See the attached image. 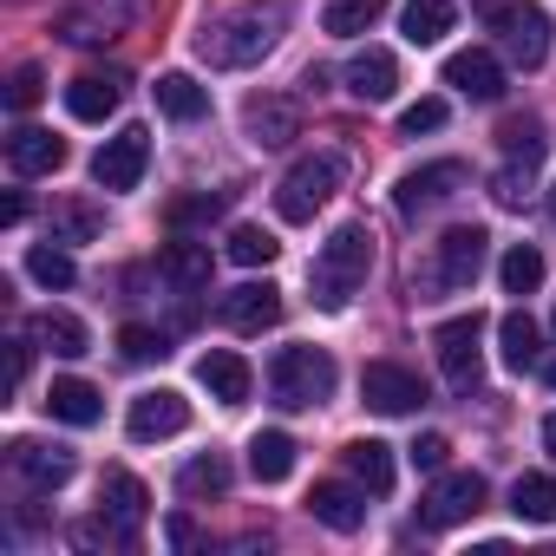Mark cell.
<instances>
[{
    "instance_id": "6da1fadb",
    "label": "cell",
    "mask_w": 556,
    "mask_h": 556,
    "mask_svg": "<svg viewBox=\"0 0 556 556\" xmlns=\"http://www.w3.org/2000/svg\"><path fill=\"white\" fill-rule=\"evenodd\" d=\"M282 8H236V14H223V21H210L203 34H197V53L210 60V66H223V73H236V66H255V60H268L275 53V40H282Z\"/></svg>"
},
{
    "instance_id": "7a4b0ae2",
    "label": "cell",
    "mask_w": 556,
    "mask_h": 556,
    "mask_svg": "<svg viewBox=\"0 0 556 556\" xmlns=\"http://www.w3.org/2000/svg\"><path fill=\"white\" fill-rule=\"evenodd\" d=\"M367 268H374V229L367 223H341L321 255H315V302L321 308H348L354 289L367 282Z\"/></svg>"
},
{
    "instance_id": "3957f363",
    "label": "cell",
    "mask_w": 556,
    "mask_h": 556,
    "mask_svg": "<svg viewBox=\"0 0 556 556\" xmlns=\"http://www.w3.org/2000/svg\"><path fill=\"white\" fill-rule=\"evenodd\" d=\"M334 361L321 354V348H282L275 354V367H268V393H275V406H289V413H302V406H328L334 400Z\"/></svg>"
},
{
    "instance_id": "277c9868",
    "label": "cell",
    "mask_w": 556,
    "mask_h": 556,
    "mask_svg": "<svg viewBox=\"0 0 556 556\" xmlns=\"http://www.w3.org/2000/svg\"><path fill=\"white\" fill-rule=\"evenodd\" d=\"M334 190H341V157L315 151V157H302L282 184H275V216L282 223H315V210H328Z\"/></svg>"
},
{
    "instance_id": "5b68a950",
    "label": "cell",
    "mask_w": 556,
    "mask_h": 556,
    "mask_svg": "<svg viewBox=\"0 0 556 556\" xmlns=\"http://www.w3.org/2000/svg\"><path fill=\"white\" fill-rule=\"evenodd\" d=\"M491 34L510 53V66H523V73H536L549 60V14L536 8V0H504V8L491 14Z\"/></svg>"
},
{
    "instance_id": "8992f818",
    "label": "cell",
    "mask_w": 556,
    "mask_h": 556,
    "mask_svg": "<svg viewBox=\"0 0 556 556\" xmlns=\"http://www.w3.org/2000/svg\"><path fill=\"white\" fill-rule=\"evenodd\" d=\"M465 184H471V177H465V164H458V157L419 164V170H406V177L393 184V210H400L406 223H419V216H432L439 203H452V197H458Z\"/></svg>"
},
{
    "instance_id": "52a82bcc",
    "label": "cell",
    "mask_w": 556,
    "mask_h": 556,
    "mask_svg": "<svg viewBox=\"0 0 556 556\" xmlns=\"http://www.w3.org/2000/svg\"><path fill=\"white\" fill-rule=\"evenodd\" d=\"M484 497H491V484H484L478 471H445V478L426 491L419 523H426V530H458V523H471V517L484 510Z\"/></svg>"
},
{
    "instance_id": "ba28073f",
    "label": "cell",
    "mask_w": 556,
    "mask_h": 556,
    "mask_svg": "<svg viewBox=\"0 0 556 556\" xmlns=\"http://www.w3.org/2000/svg\"><path fill=\"white\" fill-rule=\"evenodd\" d=\"M144 164H151V131H144V125H125L118 138H105V144H99L92 177H99V190L125 197V190H138V184H144Z\"/></svg>"
},
{
    "instance_id": "9c48e42d",
    "label": "cell",
    "mask_w": 556,
    "mask_h": 556,
    "mask_svg": "<svg viewBox=\"0 0 556 556\" xmlns=\"http://www.w3.org/2000/svg\"><path fill=\"white\" fill-rule=\"evenodd\" d=\"M478 341H484V315H478V308L458 315V321H445V328L432 334L439 367H445V380H452L458 393H471V387L484 380V354H478Z\"/></svg>"
},
{
    "instance_id": "30bf717a",
    "label": "cell",
    "mask_w": 556,
    "mask_h": 556,
    "mask_svg": "<svg viewBox=\"0 0 556 556\" xmlns=\"http://www.w3.org/2000/svg\"><path fill=\"white\" fill-rule=\"evenodd\" d=\"M484 262H491V236L478 223H458V229L439 236V275H432V282L452 289V295H465L478 275H484Z\"/></svg>"
},
{
    "instance_id": "8fae6325",
    "label": "cell",
    "mask_w": 556,
    "mask_h": 556,
    "mask_svg": "<svg viewBox=\"0 0 556 556\" xmlns=\"http://www.w3.org/2000/svg\"><path fill=\"white\" fill-rule=\"evenodd\" d=\"M361 400H367L374 413H387V419H406V413L426 406V380H419L413 367H400V361H374V367L361 374Z\"/></svg>"
},
{
    "instance_id": "7c38bea8",
    "label": "cell",
    "mask_w": 556,
    "mask_h": 556,
    "mask_svg": "<svg viewBox=\"0 0 556 556\" xmlns=\"http://www.w3.org/2000/svg\"><path fill=\"white\" fill-rule=\"evenodd\" d=\"M184 426H190V400H184V393H170V387L138 393V400H131V413H125V432H131L138 445H151V439H177Z\"/></svg>"
},
{
    "instance_id": "4fadbf2b",
    "label": "cell",
    "mask_w": 556,
    "mask_h": 556,
    "mask_svg": "<svg viewBox=\"0 0 556 556\" xmlns=\"http://www.w3.org/2000/svg\"><path fill=\"white\" fill-rule=\"evenodd\" d=\"M242 131H249V144H262V151H282L289 138H302V105L262 92V99L242 105Z\"/></svg>"
},
{
    "instance_id": "5bb4252c",
    "label": "cell",
    "mask_w": 556,
    "mask_h": 556,
    "mask_svg": "<svg viewBox=\"0 0 556 556\" xmlns=\"http://www.w3.org/2000/svg\"><path fill=\"white\" fill-rule=\"evenodd\" d=\"M99 504H105V523H112V536H118V543H138V530H144V517H151V491H144L131 471H105V491H99Z\"/></svg>"
},
{
    "instance_id": "9a60e30c",
    "label": "cell",
    "mask_w": 556,
    "mask_h": 556,
    "mask_svg": "<svg viewBox=\"0 0 556 556\" xmlns=\"http://www.w3.org/2000/svg\"><path fill=\"white\" fill-rule=\"evenodd\" d=\"M223 321H229L236 334L275 328V321H282V289H275V282H242V289H229V295H223Z\"/></svg>"
},
{
    "instance_id": "2e32d148",
    "label": "cell",
    "mask_w": 556,
    "mask_h": 556,
    "mask_svg": "<svg viewBox=\"0 0 556 556\" xmlns=\"http://www.w3.org/2000/svg\"><path fill=\"white\" fill-rule=\"evenodd\" d=\"M348 92H354L361 105H387V99L400 92V60H393L387 47H361V53L348 60Z\"/></svg>"
},
{
    "instance_id": "e0dca14e",
    "label": "cell",
    "mask_w": 556,
    "mask_h": 556,
    "mask_svg": "<svg viewBox=\"0 0 556 556\" xmlns=\"http://www.w3.org/2000/svg\"><path fill=\"white\" fill-rule=\"evenodd\" d=\"M445 86L465 92V99H478V105H491V99H504V66L484 47H471V53H452L445 60Z\"/></svg>"
},
{
    "instance_id": "ac0fdd59",
    "label": "cell",
    "mask_w": 556,
    "mask_h": 556,
    "mask_svg": "<svg viewBox=\"0 0 556 556\" xmlns=\"http://www.w3.org/2000/svg\"><path fill=\"white\" fill-rule=\"evenodd\" d=\"M8 164H14L21 177H53V170L66 164V138H53V131H40V125H14V131H8Z\"/></svg>"
},
{
    "instance_id": "d6986e66",
    "label": "cell",
    "mask_w": 556,
    "mask_h": 556,
    "mask_svg": "<svg viewBox=\"0 0 556 556\" xmlns=\"http://www.w3.org/2000/svg\"><path fill=\"white\" fill-rule=\"evenodd\" d=\"M14 471L34 484V491H60L66 478H73V452L66 445H40V439H14Z\"/></svg>"
},
{
    "instance_id": "ffe728a7",
    "label": "cell",
    "mask_w": 556,
    "mask_h": 556,
    "mask_svg": "<svg viewBox=\"0 0 556 556\" xmlns=\"http://www.w3.org/2000/svg\"><path fill=\"white\" fill-rule=\"evenodd\" d=\"M118 99H125V79H118V73H79V79L66 86V112L86 118V125H105V118L118 112Z\"/></svg>"
},
{
    "instance_id": "44dd1931",
    "label": "cell",
    "mask_w": 556,
    "mask_h": 556,
    "mask_svg": "<svg viewBox=\"0 0 556 556\" xmlns=\"http://www.w3.org/2000/svg\"><path fill=\"white\" fill-rule=\"evenodd\" d=\"M197 380H203V387H210V400H223V406H242V400H249V387H255L249 361H242V354H229V348H210V354L197 361Z\"/></svg>"
},
{
    "instance_id": "7402d4cb",
    "label": "cell",
    "mask_w": 556,
    "mask_h": 556,
    "mask_svg": "<svg viewBox=\"0 0 556 556\" xmlns=\"http://www.w3.org/2000/svg\"><path fill=\"white\" fill-rule=\"evenodd\" d=\"M308 510H315V523L354 536V530L367 523V484H361V491H354V484H315V491H308Z\"/></svg>"
},
{
    "instance_id": "603a6c76",
    "label": "cell",
    "mask_w": 556,
    "mask_h": 556,
    "mask_svg": "<svg viewBox=\"0 0 556 556\" xmlns=\"http://www.w3.org/2000/svg\"><path fill=\"white\" fill-rule=\"evenodd\" d=\"M47 413H53V419H66V426H99V419H105V400H99V387H92V380L60 374V380L47 387Z\"/></svg>"
},
{
    "instance_id": "cb8c5ba5",
    "label": "cell",
    "mask_w": 556,
    "mask_h": 556,
    "mask_svg": "<svg viewBox=\"0 0 556 556\" xmlns=\"http://www.w3.org/2000/svg\"><path fill=\"white\" fill-rule=\"evenodd\" d=\"M157 275H164L177 295H197V289H210V249L203 242H164Z\"/></svg>"
},
{
    "instance_id": "d4e9b609",
    "label": "cell",
    "mask_w": 556,
    "mask_h": 556,
    "mask_svg": "<svg viewBox=\"0 0 556 556\" xmlns=\"http://www.w3.org/2000/svg\"><path fill=\"white\" fill-rule=\"evenodd\" d=\"M34 341H40V348H53L60 361H79V354H92V334H86V321H79V315H66V308H47V315H34Z\"/></svg>"
},
{
    "instance_id": "484cf974",
    "label": "cell",
    "mask_w": 556,
    "mask_h": 556,
    "mask_svg": "<svg viewBox=\"0 0 556 556\" xmlns=\"http://www.w3.org/2000/svg\"><path fill=\"white\" fill-rule=\"evenodd\" d=\"M497 348H504V367H510V374H530V367L543 361V334H536V321H530L523 308H510V315L497 321Z\"/></svg>"
},
{
    "instance_id": "4316f807",
    "label": "cell",
    "mask_w": 556,
    "mask_h": 556,
    "mask_svg": "<svg viewBox=\"0 0 556 556\" xmlns=\"http://www.w3.org/2000/svg\"><path fill=\"white\" fill-rule=\"evenodd\" d=\"M452 21H458V8H452V0H406L400 34H406L413 47H439V40L452 34Z\"/></svg>"
},
{
    "instance_id": "83f0119b",
    "label": "cell",
    "mask_w": 556,
    "mask_h": 556,
    "mask_svg": "<svg viewBox=\"0 0 556 556\" xmlns=\"http://www.w3.org/2000/svg\"><path fill=\"white\" fill-rule=\"evenodd\" d=\"M151 92H157V112H164V118H177V125H197V118L210 112V92H203L190 73H164Z\"/></svg>"
},
{
    "instance_id": "f1b7e54d",
    "label": "cell",
    "mask_w": 556,
    "mask_h": 556,
    "mask_svg": "<svg viewBox=\"0 0 556 556\" xmlns=\"http://www.w3.org/2000/svg\"><path fill=\"white\" fill-rule=\"evenodd\" d=\"M341 458H348L354 484H367L374 497H387V491H393V445H380V439H354Z\"/></svg>"
},
{
    "instance_id": "f546056e",
    "label": "cell",
    "mask_w": 556,
    "mask_h": 556,
    "mask_svg": "<svg viewBox=\"0 0 556 556\" xmlns=\"http://www.w3.org/2000/svg\"><path fill=\"white\" fill-rule=\"evenodd\" d=\"M249 471H255L262 484H282V478L295 471V439H289V432H255V439H249Z\"/></svg>"
},
{
    "instance_id": "4dcf8cb0",
    "label": "cell",
    "mask_w": 556,
    "mask_h": 556,
    "mask_svg": "<svg viewBox=\"0 0 556 556\" xmlns=\"http://www.w3.org/2000/svg\"><path fill=\"white\" fill-rule=\"evenodd\" d=\"M510 510H517L523 523H556V478H549V471H523V478L510 484Z\"/></svg>"
},
{
    "instance_id": "1f68e13d",
    "label": "cell",
    "mask_w": 556,
    "mask_h": 556,
    "mask_svg": "<svg viewBox=\"0 0 556 556\" xmlns=\"http://www.w3.org/2000/svg\"><path fill=\"white\" fill-rule=\"evenodd\" d=\"M497 144H504V157H510V164H530V170L549 157V131H543V118H504Z\"/></svg>"
},
{
    "instance_id": "d6a6232c",
    "label": "cell",
    "mask_w": 556,
    "mask_h": 556,
    "mask_svg": "<svg viewBox=\"0 0 556 556\" xmlns=\"http://www.w3.org/2000/svg\"><path fill=\"white\" fill-rule=\"evenodd\" d=\"M387 14V0H328V14H321V27L334 34V40H361L374 21Z\"/></svg>"
},
{
    "instance_id": "836d02e7",
    "label": "cell",
    "mask_w": 556,
    "mask_h": 556,
    "mask_svg": "<svg viewBox=\"0 0 556 556\" xmlns=\"http://www.w3.org/2000/svg\"><path fill=\"white\" fill-rule=\"evenodd\" d=\"M125 27V8H105V0H99V8H86V14H66L60 21V34L73 40V47H99V40H112Z\"/></svg>"
},
{
    "instance_id": "e575fe53",
    "label": "cell",
    "mask_w": 556,
    "mask_h": 556,
    "mask_svg": "<svg viewBox=\"0 0 556 556\" xmlns=\"http://www.w3.org/2000/svg\"><path fill=\"white\" fill-rule=\"evenodd\" d=\"M497 282H504V295H536V289H543V255H536L530 242H517V249L497 262Z\"/></svg>"
},
{
    "instance_id": "d590c367",
    "label": "cell",
    "mask_w": 556,
    "mask_h": 556,
    "mask_svg": "<svg viewBox=\"0 0 556 556\" xmlns=\"http://www.w3.org/2000/svg\"><path fill=\"white\" fill-rule=\"evenodd\" d=\"M223 249H229V262H236V268H268V262H275V249H282V242H275V236H268L262 223H236Z\"/></svg>"
},
{
    "instance_id": "8d00e7d4",
    "label": "cell",
    "mask_w": 556,
    "mask_h": 556,
    "mask_svg": "<svg viewBox=\"0 0 556 556\" xmlns=\"http://www.w3.org/2000/svg\"><path fill=\"white\" fill-rule=\"evenodd\" d=\"M223 210H229V190H190V197H170L164 223L170 229H197V223H216Z\"/></svg>"
},
{
    "instance_id": "74e56055",
    "label": "cell",
    "mask_w": 556,
    "mask_h": 556,
    "mask_svg": "<svg viewBox=\"0 0 556 556\" xmlns=\"http://www.w3.org/2000/svg\"><path fill=\"white\" fill-rule=\"evenodd\" d=\"M177 491H184V497H223V491H229V465H223L216 452H203V458H190V465L177 471Z\"/></svg>"
},
{
    "instance_id": "f35d334b",
    "label": "cell",
    "mask_w": 556,
    "mask_h": 556,
    "mask_svg": "<svg viewBox=\"0 0 556 556\" xmlns=\"http://www.w3.org/2000/svg\"><path fill=\"white\" fill-rule=\"evenodd\" d=\"M27 275H34L40 289H73V282H79V262H73L66 249H47V242H40V249H27Z\"/></svg>"
},
{
    "instance_id": "ab89813d",
    "label": "cell",
    "mask_w": 556,
    "mask_h": 556,
    "mask_svg": "<svg viewBox=\"0 0 556 556\" xmlns=\"http://www.w3.org/2000/svg\"><path fill=\"white\" fill-rule=\"evenodd\" d=\"M118 354H125L131 367H144V361H164L170 348H164V334H157V328H144V321H125V328H118Z\"/></svg>"
},
{
    "instance_id": "60d3db41",
    "label": "cell",
    "mask_w": 556,
    "mask_h": 556,
    "mask_svg": "<svg viewBox=\"0 0 556 556\" xmlns=\"http://www.w3.org/2000/svg\"><path fill=\"white\" fill-rule=\"evenodd\" d=\"M491 203H497V210H523V203H530V164H504V170L491 177Z\"/></svg>"
},
{
    "instance_id": "b9f144b4",
    "label": "cell",
    "mask_w": 556,
    "mask_h": 556,
    "mask_svg": "<svg viewBox=\"0 0 556 556\" xmlns=\"http://www.w3.org/2000/svg\"><path fill=\"white\" fill-rule=\"evenodd\" d=\"M53 236H60V242H92V236H99V216H92L86 203H60V210H53Z\"/></svg>"
},
{
    "instance_id": "7bdbcfd3",
    "label": "cell",
    "mask_w": 556,
    "mask_h": 556,
    "mask_svg": "<svg viewBox=\"0 0 556 556\" xmlns=\"http://www.w3.org/2000/svg\"><path fill=\"white\" fill-rule=\"evenodd\" d=\"M47 99V73L40 66H21L14 79H8V112H34Z\"/></svg>"
},
{
    "instance_id": "ee69618b",
    "label": "cell",
    "mask_w": 556,
    "mask_h": 556,
    "mask_svg": "<svg viewBox=\"0 0 556 556\" xmlns=\"http://www.w3.org/2000/svg\"><path fill=\"white\" fill-rule=\"evenodd\" d=\"M445 118H452V105H445V99H419V105H406V112H400V131H406V138H419V131H439Z\"/></svg>"
},
{
    "instance_id": "f6af8a7d",
    "label": "cell",
    "mask_w": 556,
    "mask_h": 556,
    "mask_svg": "<svg viewBox=\"0 0 556 556\" xmlns=\"http://www.w3.org/2000/svg\"><path fill=\"white\" fill-rule=\"evenodd\" d=\"M445 458H452V439H445V432H426V439L413 445V465H419V471H445Z\"/></svg>"
},
{
    "instance_id": "bcb514c9",
    "label": "cell",
    "mask_w": 556,
    "mask_h": 556,
    "mask_svg": "<svg viewBox=\"0 0 556 556\" xmlns=\"http://www.w3.org/2000/svg\"><path fill=\"white\" fill-rule=\"evenodd\" d=\"M27 367H34V348L27 341H8V393L27 387Z\"/></svg>"
},
{
    "instance_id": "7dc6e473",
    "label": "cell",
    "mask_w": 556,
    "mask_h": 556,
    "mask_svg": "<svg viewBox=\"0 0 556 556\" xmlns=\"http://www.w3.org/2000/svg\"><path fill=\"white\" fill-rule=\"evenodd\" d=\"M164 536H170V549H190V543H197V523H190V517H170Z\"/></svg>"
},
{
    "instance_id": "c3c4849f",
    "label": "cell",
    "mask_w": 556,
    "mask_h": 556,
    "mask_svg": "<svg viewBox=\"0 0 556 556\" xmlns=\"http://www.w3.org/2000/svg\"><path fill=\"white\" fill-rule=\"evenodd\" d=\"M21 216H27V197H8V203H0V223H8V229H14Z\"/></svg>"
},
{
    "instance_id": "681fc988",
    "label": "cell",
    "mask_w": 556,
    "mask_h": 556,
    "mask_svg": "<svg viewBox=\"0 0 556 556\" xmlns=\"http://www.w3.org/2000/svg\"><path fill=\"white\" fill-rule=\"evenodd\" d=\"M543 445H549V458H556V413L543 419Z\"/></svg>"
},
{
    "instance_id": "f907efd6",
    "label": "cell",
    "mask_w": 556,
    "mask_h": 556,
    "mask_svg": "<svg viewBox=\"0 0 556 556\" xmlns=\"http://www.w3.org/2000/svg\"><path fill=\"white\" fill-rule=\"evenodd\" d=\"M543 380H549V393H556V367H543Z\"/></svg>"
},
{
    "instance_id": "816d5d0a",
    "label": "cell",
    "mask_w": 556,
    "mask_h": 556,
    "mask_svg": "<svg viewBox=\"0 0 556 556\" xmlns=\"http://www.w3.org/2000/svg\"><path fill=\"white\" fill-rule=\"evenodd\" d=\"M549 223H556V190H549Z\"/></svg>"
},
{
    "instance_id": "f5cc1de1",
    "label": "cell",
    "mask_w": 556,
    "mask_h": 556,
    "mask_svg": "<svg viewBox=\"0 0 556 556\" xmlns=\"http://www.w3.org/2000/svg\"><path fill=\"white\" fill-rule=\"evenodd\" d=\"M549 328H556V315H549Z\"/></svg>"
}]
</instances>
